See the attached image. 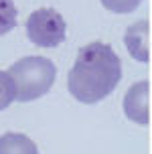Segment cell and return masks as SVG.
I'll return each instance as SVG.
<instances>
[{"instance_id":"obj_1","label":"cell","mask_w":152,"mask_h":154,"mask_svg":"<svg viewBox=\"0 0 152 154\" xmlns=\"http://www.w3.org/2000/svg\"><path fill=\"white\" fill-rule=\"evenodd\" d=\"M122 79V61L114 49L101 41L79 49L67 75L69 93L81 103H98L114 91Z\"/></svg>"},{"instance_id":"obj_2","label":"cell","mask_w":152,"mask_h":154,"mask_svg":"<svg viewBox=\"0 0 152 154\" xmlns=\"http://www.w3.org/2000/svg\"><path fill=\"white\" fill-rule=\"evenodd\" d=\"M8 75L14 83L16 100L18 101H35L43 97L53 87L57 67L51 59L30 55L23 57L8 69Z\"/></svg>"},{"instance_id":"obj_3","label":"cell","mask_w":152,"mask_h":154,"mask_svg":"<svg viewBox=\"0 0 152 154\" xmlns=\"http://www.w3.org/2000/svg\"><path fill=\"white\" fill-rule=\"evenodd\" d=\"M26 37L33 45L53 49L67 37L65 18L55 8H39L26 18Z\"/></svg>"},{"instance_id":"obj_4","label":"cell","mask_w":152,"mask_h":154,"mask_svg":"<svg viewBox=\"0 0 152 154\" xmlns=\"http://www.w3.org/2000/svg\"><path fill=\"white\" fill-rule=\"evenodd\" d=\"M122 108L128 120L140 126H148L150 124V81L144 79L130 85V89L124 95Z\"/></svg>"},{"instance_id":"obj_5","label":"cell","mask_w":152,"mask_h":154,"mask_svg":"<svg viewBox=\"0 0 152 154\" xmlns=\"http://www.w3.org/2000/svg\"><path fill=\"white\" fill-rule=\"evenodd\" d=\"M124 43L128 47V53L136 61L148 63L150 61V23L144 18L130 24L124 35Z\"/></svg>"},{"instance_id":"obj_6","label":"cell","mask_w":152,"mask_h":154,"mask_svg":"<svg viewBox=\"0 0 152 154\" xmlns=\"http://www.w3.org/2000/svg\"><path fill=\"white\" fill-rule=\"evenodd\" d=\"M0 154H39V148L26 134L6 132L0 136Z\"/></svg>"},{"instance_id":"obj_7","label":"cell","mask_w":152,"mask_h":154,"mask_svg":"<svg viewBox=\"0 0 152 154\" xmlns=\"http://www.w3.org/2000/svg\"><path fill=\"white\" fill-rule=\"evenodd\" d=\"M18 10L12 0H0V35H6L16 26Z\"/></svg>"},{"instance_id":"obj_8","label":"cell","mask_w":152,"mask_h":154,"mask_svg":"<svg viewBox=\"0 0 152 154\" xmlns=\"http://www.w3.org/2000/svg\"><path fill=\"white\" fill-rule=\"evenodd\" d=\"M14 100H16L14 83H12L10 75H8V71L0 69V112H2V109H6Z\"/></svg>"},{"instance_id":"obj_9","label":"cell","mask_w":152,"mask_h":154,"mask_svg":"<svg viewBox=\"0 0 152 154\" xmlns=\"http://www.w3.org/2000/svg\"><path fill=\"white\" fill-rule=\"evenodd\" d=\"M99 2L106 10L114 14H130L142 4V0H99Z\"/></svg>"}]
</instances>
